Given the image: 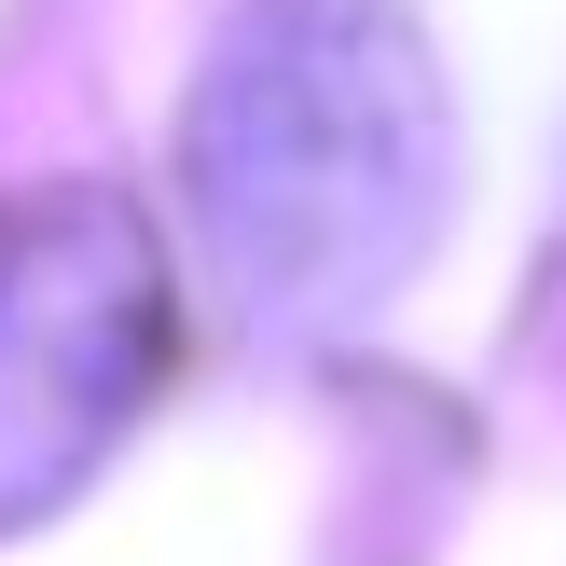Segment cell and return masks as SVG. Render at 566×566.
Returning a JSON list of instances; mask_svg holds the SVG:
<instances>
[{"label": "cell", "instance_id": "6da1fadb", "mask_svg": "<svg viewBox=\"0 0 566 566\" xmlns=\"http://www.w3.org/2000/svg\"><path fill=\"white\" fill-rule=\"evenodd\" d=\"M193 221L263 318H359L442 235L457 111L401 0H263L193 83Z\"/></svg>", "mask_w": 566, "mask_h": 566}, {"label": "cell", "instance_id": "7a4b0ae2", "mask_svg": "<svg viewBox=\"0 0 566 566\" xmlns=\"http://www.w3.org/2000/svg\"><path fill=\"white\" fill-rule=\"evenodd\" d=\"M166 346H180V304H166V249L138 208L70 193L0 235V525L55 512L138 429Z\"/></svg>", "mask_w": 566, "mask_h": 566}]
</instances>
